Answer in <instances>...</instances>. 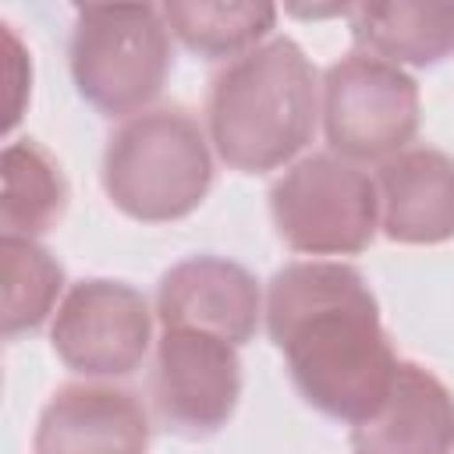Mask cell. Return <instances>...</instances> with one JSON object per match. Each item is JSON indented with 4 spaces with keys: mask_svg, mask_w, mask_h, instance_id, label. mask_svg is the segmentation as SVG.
Wrapping results in <instances>:
<instances>
[{
    "mask_svg": "<svg viewBox=\"0 0 454 454\" xmlns=\"http://www.w3.org/2000/svg\"><path fill=\"white\" fill-rule=\"evenodd\" d=\"M280 4L298 21H330V18L348 14L358 0H280Z\"/></svg>",
    "mask_w": 454,
    "mask_h": 454,
    "instance_id": "obj_18",
    "label": "cell"
},
{
    "mask_svg": "<svg viewBox=\"0 0 454 454\" xmlns=\"http://www.w3.org/2000/svg\"><path fill=\"white\" fill-rule=\"evenodd\" d=\"M39 454L57 450H145L149 415L142 401L114 383H67L60 387L35 429Z\"/></svg>",
    "mask_w": 454,
    "mask_h": 454,
    "instance_id": "obj_11",
    "label": "cell"
},
{
    "mask_svg": "<svg viewBox=\"0 0 454 454\" xmlns=\"http://www.w3.org/2000/svg\"><path fill=\"white\" fill-rule=\"evenodd\" d=\"M170 35L206 60L241 57L277 25V0H160Z\"/></svg>",
    "mask_w": 454,
    "mask_h": 454,
    "instance_id": "obj_14",
    "label": "cell"
},
{
    "mask_svg": "<svg viewBox=\"0 0 454 454\" xmlns=\"http://www.w3.org/2000/svg\"><path fill=\"white\" fill-rule=\"evenodd\" d=\"M4 199H0V227L4 234L39 238L46 234L67 206V181L60 163L35 138H14L0 156Z\"/></svg>",
    "mask_w": 454,
    "mask_h": 454,
    "instance_id": "obj_15",
    "label": "cell"
},
{
    "mask_svg": "<svg viewBox=\"0 0 454 454\" xmlns=\"http://www.w3.org/2000/svg\"><path fill=\"white\" fill-rule=\"evenodd\" d=\"M355 43L401 67H436L454 53V0H358Z\"/></svg>",
    "mask_w": 454,
    "mask_h": 454,
    "instance_id": "obj_13",
    "label": "cell"
},
{
    "mask_svg": "<svg viewBox=\"0 0 454 454\" xmlns=\"http://www.w3.org/2000/svg\"><path fill=\"white\" fill-rule=\"evenodd\" d=\"M280 241L301 255H358L380 231V188L355 160L312 153L270 188Z\"/></svg>",
    "mask_w": 454,
    "mask_h": 454,
    "instance_id": "obj_5",
    "label": "cell"
},
{
    "mask_svg": "<svg viewBox=\"0 0 454 454\" xmlns=\"http://www.w3.org/2000/svg\"><path fill=\"white\" fill-rule=\"evenodd\" d=\"M319 114L333 153L355 163H380L415 138L422 96L401 64L358 50L326 67Z\"/></svg>",
    "mask_w": 454,
    "mask_h": 454,
    "instance_id": "obj_6",
    "label": "cell"
},
{
    "mask_svg": "<svg viewBox=\"0 0 454 454\" xmlns=\"http://www.w3.org/2000/svg\"><path fill=\"white\" fill-rule=\"evenodd\" d=\"M202 124L181 106H153L121 121L103 149V192L131 220L170 223L202 206L213 153Z\"/></svg>",
    "mask_w": 454,
    "mask_h": 454,
    "instance_id": "obj_3",
    "label": "cell"
},
{
    "mask_svg": "<svg viewBox=\"0 0 454 454\" xmlns=\"http://www.w3.org/2000/svg\"><path fill=\"white\" fill-rule=\"evenodd\" d=\"M319 82L305 50L266 39L234 57L209 89L206 128L216 156L241 174L287 167L316 131Z\"/></svg>",
    "mask_w": 454,
    "mask_h": 454,
    "instance_id": "obj_2",
    "label": "cell"
},
{
    "mask_svg": "<svg viewBox=\"0 0 454 454\" xmlns=\"http://www.w3.org/2000/svg\"><path fill=\"white\" fill-rule=\"evenodd\" d=\"M4 43H7V82H11V99H7V131H11L21 121L25 92L32 89V60L25 57L11 25H4Z\"/></svg>",
    "mask_w": 454,
    "mask_h": 454,
    "instance_id": "obj_17",
    "label": "cell"
},
{
    "mask_svg": "<svg viewBox=\"0 0 454 454\" xmlns=\"http://www.w3.org/2000/svg\"><path fill=\"white\" fill-rule=\"evenodd\" d=\"M241 397L238 344L195 326H163L153 355V408L167 429L199 440L223 429Z\"/></svg>",
    "mask_w": 454,
    "mask_h": 454,
    "instance_id": "obj_8",
    "label": "cell"
},
{
    "mask_svg": "<svg viewBox=\"0 0 454 454\" xmlns=\"http://www.w3.org/2000/svg\"><path fill=\"white\" fill-rule=\"evenodd\" d=\"M74 11H99V7H128V4H153V0H71Z\"/></svg>",
    "mask_w": 454,
    "mask_h": 454,
    "instance_id": "obj_19",
    "label": "cell"
},
{
    "mask_svg": "<svg viewBox=\"0 0 454 454\" xmlns=\"http://www.w3.org/2000/svg\"><path fill=\"white\" fill-rule=\"evenodd\" d=\"M266 330L309 408L358 426L387 397L397 355L365 277L340 259L280 266L266 284Z\"/></svg>",
    "mask_w": 454,
    "mask_h": 454,
    "instance_id": "obj_1",
    "label": "cell"
},
{
    "mask_svg": "<svg viewBox=\"0 0 454 454\" xmlns=\"http://www.w3.org/2000/svg\"><path fill=\"white\" fill-rule=\"evenodd\" d=\"M50 340L57 358L85 380L131 376L153 344V312L138 287L89 277L67 287L53 312Z\"/></svg>",
    "mask_w": 454,
    "mask_h": 454,
    "instance_id": "obj_7",
    "label": "cell"
},
{
    "mask_svg": "<svg viewBox=\"0 0 454 454\" xmlns=\"http://www.w3.org/2000/svg\"><path fill=\"white\" fill-rule=\"evenodd\" d=\"M380 231L397 245H443L454 238V156L415 145L376 167Z\"/></svg>",
    "mask_w": 454,
    "mask_h": 454,
    "instance_id": "obj_10",
    "label": "cell"
},
{
    "mask_svg": "<svg viewBox=\"0 0 454 454\" xmlns=\"http://www.w3.org/2000/svg\"><path fill=\"white\" fill-rule=\"evenodd\" d=\"M0 270H4V305H0L4 337H18L25 330L43 326L60 298L64 266L35 238L0 234Z\"/></svg>",
    "mask_w": 454,
    "mask_h": 454,
    "instance_id": "obj_16",
    "label": "cell"
},
{
    "mask_svg": "<svg viewBox=\"0 0 454 454\" xmlns=\"http://www.w3.org/2000/svg\"><path fill=\"white\" fill-rule=\"evenodd\" d=\"M170 74V28L153 4L82 11L71 32V78L103 117L149 110Z\"/></svg>",
    "mask_w": 454,
    "mask_h": 454,
    "instance_id": "obj_4",
    "label": "cell"
},
{
    "mask_svg": "<svg viewBox=\"0 0 454 454\" xmlns=\"http://www.w3.org/2000/svg\"><path fill=\"white\" fill-rule=\"evenodd\" d=\"M262 316L259 280L234 259L192 255L174 262L156 287L160 326H195L245 344L255 337Z\"/></svg>",
    "mask_w": 454,
    "mask_h": 454,
    "instance_id": "obj_9",
    "label": "cell"
},
{
    "mask_svg": "<svg viewBox=\"0 0 454 454\" xmlns=\"http://www.w3.org/2000/svg\"><path fill=\"white\" fill-rule=\"evenodd\" d=\"M355 450H450L454 394L419 362L397 358L383 404L351 426Z\"/></svg>",
    "mask_w": 454,
    "mask_h": 454,
    "instance_id": "obj_12",
    "label": "cell"
}]
</instances>
